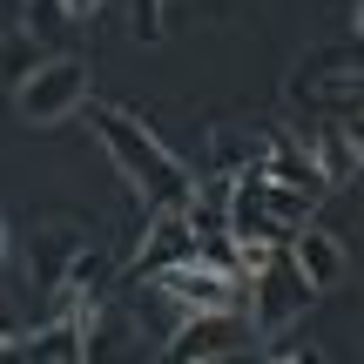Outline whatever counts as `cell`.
I'll return each mask as SVG.
<instances>
[{
	"mask_svg": "<svg viewBox=\"0 0 364 364\" xmlns=\"http://www.w3.org/2000/svg\"><path fill=\"white\" fill-rule=\"evenodd\" d=\"M81 108H88V122H95V142L108 149V162L129 176V189L142 196L149 209H182L196 196V176L156 142V129H149L142 115H129L122 102H81Z\"/></svg>",
	"mask_w": 364,
	"mask_h": 364,
	"instance_id": "obj_1",
	"label": "cell"
},
{
	"mask_svg": "<svg viewBox=\"0 0 364 364\" xmlns=\"http://www.w3.org/2000/svg\"><path fill=\"white\" fill-rule=\"evenodd\" d=\"M358 41H338V48L311 54V61L290 75V102L317 122H358Z\"/></svg>",
	"mask_w": 364,
	"mask_h": 364,
	"instance_id": "obj_2",
	"label": "cell"
},
{
	"mask_svg": "<svg viewBox=\"0 0 364 364\" xmlns=\"http://www.w3.org/2000/svg\"><path fill=\"white\" fill-rule=\"evenodd\" d=\"M81 102H88V61H81V54H48V61L14 88V108H21V122H34V129L68 122Z\"/></svg>",
	"mask_w": 364,
	"mask_h": 364,
	"instance_id": "obj_3",
	"label": "cell"
},
{
	"mask_svg": "<svg viewBox=\"0 0 364 364\" xmlns=\"http://www.w3.org/2000/svg\"><path fill=\"white\" fill-rule=\"evenodd\" d=\"M257 304H243V317H250V338H284L290 324L304 317V304H311V284H304L297 270H290V257H284V243L270 250V263H263L257 277Z\"/></svg>",
	"mask_w": 364,
	"mask_h": 364,
	"instance_id": "obj_4",
	"label": "cell"
},
{
	"mask_svg": "<svg viewBox=\"0 0 364 364\" xmlns=\"http://www.w3.org/2000/svg\"><path fill=\"white\" fill-rule=\"evenodd\" d=\"M243 344H250V317L243 311H189V317H176L162 351H169V364H196V358H230Z\"/></svg>",
	"mask_w": 364,
	"mask_h": 364,
	"instance_id": "obj_5",
	"label": "cell"
},
{
	"mask_svg": "<svg viewBox=\"0 0 364 364\" xmlns=\"http://www.w3.org/2000/svg\"><path fill=\"white\" fill-rule=\"evenodd\" d=\"M149 284H156L182 317H189V311H243V277H223V270H209V263H196V257L156 270Z\"/></svg>",
	"mask_w": 364,
	"mask_h": 364,
	"instance_id": "obj_6",
	"label": "cell"
},
{
	"mask_svg": "<svg viewBox=\"0 0 364 364\" xmlns=\"http://www.w3.org/2000/svg\"><path fill=\"white\" fill-rule=\"evenodd\" d=\"M284 257H290V270L311 284V297H324V290L344 284V243L331 230H317V223H304V230L284 236Z\"/></svg>",
	"mask_w": 364,
	"mask_h": 364,
	"instance_id": "obj_7",
	"label": "cell"
},
{
	"mask_svg": "<svg viewBox=\"0 0 364 364\" xmlns=\"http://www.w3.org/2000/svg\"><path fill=\"white\" fill-rule=\"evenodd\" d=\"M149 236H142V250H135V263H129V277L135 284H149L156 270H169V263H189L196 257V236H189V223H182V209H149Z\"/></svg>",
	"mask_w": 364,
	"mask_h": 364,
	"instance_id": "obj_8",
	"label": "cell"
},
{
	"mask_svg": "<svg viewBox=\"0 0 364 364\" xmlns=\"http://www.w3.org/2000/svg\"><path fill=\"white\" fill-rule=\"evenodd\" d=\"M257 156H263V176H270V182H284V189H304V196H317V203L331 196V182L317 176V162H311V149H304V135L270 129Z\"/></svg>",
	"mask_w": 364,
	"mask_h": 364,
	"instance_id": "obj_9",
	"label": "cell"
},
{
	"mask_svg": "<svg viewBox=\"0 0 364 364\" xmlns=\"http://www.w3.org/2000/svg\"><path fill=\"white\" fill-rule=\"evenodd\" d=\"M81 243H88V230H81V223H41L34 243H27V277H34V290H48V297H54Z\"/></svg>",
	"mask_w": 364,
	"mask_h": 364,
	"instance_id": "obj_10",
	"label": "cell"
},
{
	"mask_svg": "<svg viewBox=\"0 0 364 364\" xmlns=\"http://www.w3.org/2000/svg\"><path fill=\"white\" fill-rule=\"evenodd\" d=\"M304 149H311L317 176H324L331 189H344V182L358 176V122H317V129L304 135Z\"/></svg>",
	"mask_w": 364,
	"mask_h": 364,
	"instance_id": "obj_11",
	"label": "cell"
},
{
	"mask_svg": "<svg viewBox=\"0 0 364 364\" xmlns=\"http://www.w3.org/2000/svg\"><path fill=\"white\" fill-rule=\"evenodd\" d=\"M263 216H270V230L277 236H290V230H304V223H317V196H304V189H284V182H270L263 176Z\"/></svg>",
	"mask_w": 364,
	"mask_h": 364,
	"instance_id": "obj_12",
	"label": "cell"
},
{
	"mask_svg": "<svg viewBox=\"0 0 364 364\" xmlns=\"http://www.w3.org/2000/svg\"><path fill=\"white\" fill-rule=\"evenodd\" d=\"M41 61H48V48H41L34 34H7V41H0V88H21Z\"/></svg>",
	"mask_w": 364,
	"mask_h": 364,
	"instance_id": "obj_13",
	"label": "cell"
},
{
	"mask_svg": "<svg viewBox=\"0 0 364 364\" xmlns=\"http://www.w3.org/2000/svg\"><path fill=\"white\" fill-rule=\"evenodd\" d=\"M196 263H209V270L236 277V236H230V230H209V236H196Z\"/></svg>",
	"mask_w": 364,
	"mask_h": 364,
	"instance_id": "obj_14",
	"label": "cell"
},
{
	"mask_svg": "<svg viewBox=\"0 0 364 364\" xmlns=\"http://www.w3.org/2000/svg\"><path fill=\"white\" fill-rule=\"evenodd\" d=\"M61 21H68V14H61V0H27V27H21V34H34L41 48H48Z\"/></svg>",
	"mask_w": 364,
	"mask_h": 364,
	"instance_id": "obj_15",
	"label": "cell"
},
{
	"mask_svg": "<svg viewBox=\"0 0 364 364\" xmlns=\"http://www.w3.org/2000/svg\"><path fill=\"white\" fill-rule=\"evenodd\" d=\"M129 27H135L142 48H149V41H162V0H135V7H129Z\"/></svg>",
	"mask_w": 364,
	"mask_h": 364,
	"instance_id": "obj_16",
	"label": "cell"
},
{
	"mask_svg": "<svg viewBox=\"0 0 364 364\" xmlns=\"http://www.w3.org/2000/svg\"><path fill=\"white\" fill-rule=\"evenodd\" d=\"M0 364H34V351H27V331H14V338L0 344Z\"/></svg>",
	"mask_w": 364,
	"mask_h": 364,
	"instance_id": "obj_17",
	"label": "cell"
},
{
	"mask_svg": "<svg viewBox=\"0 0 364 364\" xmlns=\"http://www.w3.org/2000/svg\"><path fill=\"white\" fill-rule=\"evenodd\" d=\"M257 364H324V358L304 351V344H290V351H270V358H257Z\"/></svg>",
	"mask_w": 364,
	"mask_h": 364,
	"instance_id": "obj_18",
	"label": "cell"
},
{
	"mask_svg": "<svg viewBox=\"0 0 364 364\" xmlns=\"http://www.w3.org/2000/svg\"><path fill=\"white\" fill-rule=\"evenodd\" d=\"M61 14L68 21H88V14H102V0H61Z\"/></svg>",
	"mask_w": 364,
	"mask_h": 364,
	"instance_id": "obj_19",
	"label": "cell"
},
{
	"mask_svg": "<svg viewBox=\"0 0 364 364\" xmlns=\"http://www.w3.org/2000/svg\"><path fill=\"white\" fill-rule=\"evenodd\" d=\"M7 250H14V236H7V223H0V263H7Z\"/></svg>",
	"mask_w": 364,
	"mask_h": 364,
	"instance_id": "obj_20",
	"label": "cell"
},
{
	"mask_svg": "<svg viewBox=\"0 0 364 364\" xmlns=\"http://www.w3.org/2000/svg\"><path fill=\"white\" fill-rule=\"evenodd\" d=\"M14 331H21V324H14V317H0V344H7V338H14Z\"/></svg>",
	"mask_w": 364,
	"mask_h": 364,
	"instance_id": "obj_21",
	"label": "cell"
},
{
	"mask_svg": "<svg viewBox=\"0 0 364 364\" xmlns=\"http://www.w3.org/2000/svg\"><path fill=\"white\" fill-rule=\"evenodd\" d=\"M196 364H216V358H196Z\"/></svg>",
	"mask_w": 364,
	"mask_h": 364,
	"instance_id": "obj_22",
	"label": "cell"
},
{
	"mask_svg": "<svg viewBox=\"0 0 364 364\" xmlns=\"http://www.w3.org/2000/svg\"><path fill=\"white\" fill-rule=\"evenodd\" d=\"M68 364H81V358H68Z\"/></svg>",
	"mask_w": 364,
	"mask_h": 364,
	"instance_id": "obj_23",
	"label": "cell"
}]
</instances>
